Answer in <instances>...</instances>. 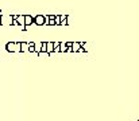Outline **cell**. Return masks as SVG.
<instances>
[{"mask_svg":"<svg viewBox=\"0 0 139 121\" xmlns=\"http://www.w3.org/2000/svg\"><path fill=\"white\" fill-rule=\"evenodd\" d=\"M81 47V43H78V42H74V43H72V53H77L78 51V48Z\"/></svg>","mask_w":139,"mask_h":121,"instance_id":"cell-5","label":"cell"},{"mask_svg":"<svg viewBox=\"0 0 139 121\" xmlns=\"http://www.w3.org/2000/svg\"><path fill=\"white\" fill-rule=\"evenodd\" d=\"M53 53H59V42H54V48Z\"/></svg>","mask_w":139,"mask_h":121,"instance_id":"cell-7","label":"cell"},{"mask_svg":"<svg viewBox=\"0 0 139 121\" xmlns=\"http://www.w3.org/2000/svg\"><path fill=\"white\" fill-rule=\"evenodd\" d=\"M46 19H49V22H47L49 26H54V24H56V23H54V15H47V16H46Z\"/></svg>","mask_w":139,"mask_h":121,"instance_id":"cell-6","label":"cell"},{"mask_svg":"<svg viewBox=\"0 0 139 121\" xmlns=\"http://www.w3.org/2000/svg\"><path fill=\"white\" fill-rule=\"evenodd\" d=\"M31 24H34V16L25 15V26H26V27H30Z\"/></svg>","mask_w":139,"mask_h":121,"instance_id":"cell-3","label":"cell"},{"mask_svg":"<svg viewBox=\"0 0 139 121\" xmlns=\"http://www.w3.org/2000/svg\"><path fill=\"white\" fill-rule=\"evenodd\" d=\"M5 50L8 53H15V51H20V43H15V42H8L5 44Z\"/></svg>","mask_w":139,"mask_h":121,"instance_id":"cell-1","label":"cell"},{"mask_svg":"<svg viewBox=\"0 0 139 121\" xmlns=\"http://www.w3.org/2000/svg\"><path fill=\"white\" fill-rule=\"evenodd\" d=\"M34 24L42 27L43 24H46V16H43V15H37V16H34Z\"/></svg>","mask_w":139,"mask_h":121,"instance_id":"cell-2","label":"cell"},{"mask_svg":"<svg viewBox=\"0 0 139 121\" xmlns=\"http://www.w3.org/2000/svg\"><path fill=\"white\" fill-rule=\"evenodd\" d=\"M20 51L22 53L28 51V43L27 42H20Z\"/></svg>","mask_w":139,"mask_h":121,"instance_id":"cell-4","label":"cell"},{"mask_svg":"<svg viewBox=\"0 0 139 121\" xmlns=\"http://www.w3.org/2000/svg\"><path fill=\"white\" fill-rule=\"evenodd\" d=\"M59 53H66V44L59 43Z\"/></svg>","mask_w":139,"mask_h":121,"instance_id":"cell-8","label":"cell"}]
</instances>
